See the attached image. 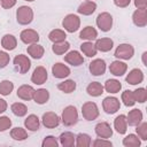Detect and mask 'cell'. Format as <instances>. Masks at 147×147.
<instances>
[{
  "label": "cell",
  "instance_id": "obj_1",
  "mask_svg": "<svg viewBox=\"0 0 147 147\" xmlns=\"http://www.w3.org/2000/svg\"><path fill=\"white\" fill-rule=\"evenodd\" d=\"M61 121L65 126H72L78 122V113L76 107L74 106H68L64 108V110L62 111V116H61Z\"/></svg>",
  "mask_w": 147,
  "mask_h": 147
},
{
  "label": "cell",
  "instance_id": "obj_2",
  "mask_svg": "<svg viewBox=\"0 0 147 147\" xmlns=\"http://www.w3.org/2000/svg\"><path fill=\"white\" fill-rule=\"evenodd\" d=\"M16 20H17L18 24H22V25L30 24L33 20V10L28 6L18 7V9L16 11Z\"/></svg>",
  "mask_w": 147,
  "mask_h": 147
},
{
  "label": "cell",
  "instance_id": "obj_3",
  "mask_svg": "<svg viewBox=\"0 0 147 147\" xmlns=\"http://www.w3.org/2000/svg\"><path fill=\"white\" fill-rule=\"evenodd\" d=\"M62 25H63V28H64L68 32L72 33V32H76V31L79 29V26H80V20H79V17H78L77 15H75V14H69V15H67V16L63 18Z\"/></svg>",
  "mask_w": 147,
  "mask_h": 147
},
{
  "label": "cell",
  "instance_id": "obj_4",
  "mask_svg": "<svg viewBox=\"0 0 147 147\" xmlns=\"http://www.w3.org/2000/svg\"><path fill=\"white\" fill-rule=\"evenodd\" d=\"M82 114L86 121H94L99 116V108L94 102H85L82 107Z\"/></svg>",
  "mask_w": 147,
  "mask_h": 147
},
{
  "label": "cell",
  "instance_id": "obj_5",
  "mask_svg": "<svg viewBox=\"0 0 147 147\" xmlns=\"http://www.w3.org/2000/svg\"><path fill=\"white\" fill-rule=\"evenodd\" d=\"M96 25L103 32L109 31L113 26V16L107 11L99 14L96 17Z\"/></svg>",
  "mask_w": 147,
  "mask_h": 147
},
{
  "label": "cell",
  "instance_id": "obj_6",
  "mask_svg": "<svg viewBox=\"0 0 147 147\" xmlns=\"http://www.w3.org/2000/svg\"><path fill=\"white\" fill-rule=\"evenodd\" d=\"M134 54V48L130 44H121L115 49V56L121 60H130Z\"/></svg>",
  "mask_w": 147,
  "mask_h": 147
},
{
  "label": "cell",
  "instance_id": "obj_7",
  "mask_svg": "<svg viewBox=\"0 0 147 147\" xmlns=\"http://www.w3.org/2000/svg\"><path fill=\"white\" fill-rule=\"evenodd\" d=\"M14 65L16 68V70L20 72V74H26L31 67V62L29 60L28 56L23 55V54H20V55H16L15 59H14Z\"/></svg>",
  "mask_w": 147,
  "mask_h": 147
},
{
  "label": "cell",
  "instance_id": "obj_8",
  "mask_svg": "<svg viewBox=\"0 0 147 147\" xmlns=\"http://www.w3.org/2000/svg\"><path fill=\"white\" fill-rule=\"evenodd\" d=\"M102 107H103V110L107 114H115L119 109L121 103H119L117 98H115V96H107L102 101Z\"/></svg>",
  "mask_w": 147,
  "mask_h": 147
},
{
  "label": "cell",
  "instance_id": "obj_9",
  "mask_svg": "<svg viewBox=\"0 0 147 147\" xmlns=\"http://www.w3.org/2000/svg\"><path fill=\"white\" fill-rule=\"evenodd\" d=\"M41 122L44 124L45 127L47 129H54L56 127L60 122H61V118L53 111H47L42 115V118H41Z\"/></svg>",
  "mask_w": 147,
  "mask_h": 147
},
{
  "label": "cell",
  "instance_id": "obj_10",
  "mask_svg": "<svg viewBox=\"0 0 147 147\" xmlns=\"http://www.w3.org/2000/svg\"><path fill=\"white\" fill-rule=\"evenodd\" d=\"M20 38H21V40L24 42V44H36V42H38V40H39V34H38V32L37 31H34V30H32V29H25V30H23L22 32H21V34H20Z\"/></svg>",
  "mask_w": 147,
  "mask_h": 147
},
{
  "label": "cell",
  "instance_id": "obj_11",
  "mask_svg": "<svg viewBox=\"0 0 147 147\" xmlns=\"http://www.w3.org/2000/svg\"><path fill=\"white\" fill-rule=\"evenodd\" d=\"M47 80V71L44 67L39 65L33 70V74L31 76V82L37 84V85H41Z\"/></svg>",
  "mask_w": 147,
  "mask_h": 147
},
{
  "label": "cell",
  "instance_id": "obj_12",
  "mask_svg": "<svg viewBox=\"0 0 147 147\" xmlns=\"http://www.w3.org/2000/svg\"><path fill=\"white\" fill-rule=\"evenodd\" d=\"M95 133L99 138L108 139L113 136V130L107 122H100L95 125Z\"/></svg>",
  "mask_w": 147,
  "mask_h": 147
},
{
  "label": "cell",
  "instance_id": "obj_13",
  "mask_svg": "<svg viewBox=\"0 0 147 147\" xmlns=\"http://www.w3.org/2000/svg\"><path fill=\"white\" fill-rule=\"evenodd\" d=\"M132 21L137 26H146L147 24V9L146 8H140L137 9L133 15H132Z\"/></svg>",
  "mask_w": 147,
  "mask_h": 147
},
{
  "label": "cell",
  "instance_id": "obj_14",
  "mask_svg": "<svg viewBox=\"0 0 147 147\" xmlns=\"http://www.w3.org/2000/svg\"><path fill=\"white\" fill-rule=\"evenodd\" d=\"M90 71L93 76H101L106 71V62L102 59H95L90 63Z\"/></svg>",
  "mask_w": 147,
  "mask_h": 147
},
{
  "label": "cell",
  "instance_id": "obj_15",
  "mask_svg": "<svg viewBox=\"0 0 147 147\" xmlns=\"http://www.w3.org/2000/svg\"><path fill=\"white\" fill-rule=\"evenodd\" d=\"M52 74L55 78H65L70 75V69L63 63H55L52 67Z\"/></svg>",
  "mask_w": 147,
  "mask_h": 147
},
{
  "label": "cell",
  "instance_id": "obj_16",
  "mask_svg": "<svg viewBox=\"0 0 147 147\" xmlns=\"http://www.w3.org/2000/svg\"><path fill=\"white\" fill-rule=\"evenodd\" d=\"M126 122L130 126H137L142 122V113L139 109H132L126 116Z\"/></svg>",
  "mask_w": 147,
  "mask_h": 147
},
{
  "label": "cell",
  "instance_id": "obj_17",
  "mask_svg": "<svg viewBox=\"0 0 147 147\" xmlns=\"http://www.w3.org/2000/svg\"><path fill=\"white\" fill-rule=\"evenodd\" d=\"M127 70V65L126 63L122 62V61H114L111 62V64L109 65V71L114 75V76H123Z\"/></svg>",
  "mask_w": 147,
  "mask_h": 147
},
{
  "label": "cell",
  "instance_id": "obj_18",
  "mask_svg": "<svg viewBox=\"0 0 147 147\" xmlns=\"http://www.w3.org/2000/svg\"><path fill=\"white\" fill-rule=\"evenodd\" d=\"M125 80H126L129 84H131V85L140 84V83L144 80V74H142V71H141L140 69H132V70L127 74Z\"/></svg>",
  "mask_w": 147,
  "mask_h": 147
},
{
  "label": "cell",
  "instance_id": "obj_19",
  "mask_svg": "<svg viewBox=\"0 0 147 147\" xmlns=\"http://www.w3.org/2000/svg\"><path fill=\"white\" fill-rule=\"evenodd\" d=\"M64 61L68 62V63L71 64V65L78 67V65L83 64L84 57L79 54V52H77V51H71V52H69V53L64 56Z\"/></svg>",
  "mask_w": 147,
  "mask_h": 147
},
{
  "label": "cell",
  "instance_id": "obj_20",
  "mask_svg": "<svg viewBox=\"0 0 147 147\" xmlns=\"http://www.w3.org/2000/svg\"><path fill=\"white\" fill-rule=\"evenodd\" d=\"M34 88L30 85H22L17 90V96L22 100H32L34 95Z\"/></svg>",
  "mask_w": 147,
  "mask_h": 147
},
{
  "label": "cell",
  "instance_id": "obj_21",
  "mask_svg": "<svg viewBox=\"0 0 147 147\" xmlns=\"http://www.w3.org/2000/svg\"><path fill=\"white\" fill-rule=\"evenodd\" d=\"M96 51H100V52H109L113 46H114V42L110 38H101V39H98L94 44Z\"/></svg>",
  "mask_w": 147,
  "mask_h": 147
},
{
  "label": "cell",
  "instance_id": "obj_22",
  "mask_svg": "<svg viewBox=\"0 0 147 147\" xmlns=\"http://www.w3.org/2000/svg\"><path fill=\"white\" fill-rule=\"evenodd\" d=\"M96 9V3L93 1H85L82 5H79V7L77 8V11L82 15H91L95 11Z\"/></svg>",
  "mask_w": 147,
  "mask_h": 147
},
{
  "label": "cell",
  "instance_id": "obj_23",
  "mask_svg": "<svg viewBox=\"0 0 147 147\" xmlns=\"http://www.w3.org/2000/svg\"><path fill=\"white\" fill-rule=\"evenodd\" d=\"M114 127L119 134H124L126 132L127 127V122H126V116L125 115H119L115 118L114 121Z\"/></svg>",
  "mask_w": 147,
  "mask_h": 147
},
{
  "label": "cell",
  "instance_id": "obj_24",
  "mask_svg": "<svg viewBox=\"0 0 147 147\" xmlns=\"http://www.w3.org/2000/svg\"><path fill=\"white\" fill-rule=\"evenodd\" d=\"M49 99V92L46 88H39L37 91H34V95H33V100L34 102H37L38 105H44L48 101Z\"/></svg>",
  "mask_w": 147,
  "mask_h": 147
},
{
  "label": "cell",
  "instance_id": "obj_25",
  "mask_svg": "<svg viewBox=\"0 0 147 147\" xmlns=\"http://www.w3.org/2000/svg\"><path fill=\"white\" fill-rule=\"evenodd\" d=\"M1 45L5 49L13 51V49H15V47L17 45V40L13 34H5L1 39Z\"/></svg>",
  "mask_w": 147,
  "mask_h": 147
},
{
  "label": "cell",
  "instance_id": "obj_26",
  "mask_svg": "<svg viewBox=\"0 0 147 147\" xmlns=\"http://www.w3.org/2000/svg\"><path fill=\"white\" fill-rule=\"evenodd\" d=\"M28 53L33 59H41L44 53H45V49H44V47L41 45L31 44L30 46H28Z\"/></svg>",
  "mask_w": 147,
  "mask_h": 147
},
{
  "label": "cell",
  "instance_id": "obj_27",
  "mask_svg": "<svg viewBox=\"0 0 147 147\" xmlns=\"http://www.w3.org/2000/svg\"><path fill=\"white\" fill-rule=\"evenodd\" d=\"M96 37H98V31L93 26H86L79 33V38L85 40H94L96 39Z\"/></svg>",
  "mask_w": 147,
  "mask_h": 147
},
{
  "label": "cell",
  "instance_id": "obj_28",
  "mask_svg": "<svg viewBox=\"0 0 147 147\" xmlns=\"http://www.w3.org/2000/svg\"><path fill=\"white\" fill-rule=\"evenodd\" d=\"M67 38V34L63 30H60V29H55V30H52L49 33H48V39L56 44V42H61V41H64Z\"/></svg>",
  "mask_w": 147,
  "mask_h": 147
},
{
  "label": "cell",
  "instance_id": "obj_29",
  "mask_svg": "<svg viewBox=\"0 0 147 147\" xmlns=\"http://www.w3.org/2000/svg\"><path fill=\"white\" fill-rule=\"evenodd\" d=\"M86 92L92 96H99L103 93V86L98 82H92L87 85Z\"/></svg>",
  "mask_w": 147,
  "mask_h": 147
},
{
  "label": "cell",
  "instance_id": "obj_30",
  "mask_svg": "<svg viewBox=\"0 0 147 147\" xmlns=\"http://www.w3.org/2000/svg\"><path fill=\"white\" fill-rule=\"evenodd\" d=\"M121 88H122V84L117 79H108L103 86V90H106L109 93H118Z\"/></svg>",
  "mask_w": 147,
  "mask_h": 147
},
{
  "label": "cell",
  "instance_id": "obj_31",
  "mask_svg": "<svg viewBox=\"0 0 147 147\" xmlns=\"http://www.w3.org/2000/svg\"><path fill=\"white\" fill-rule=\"evenodd\" d=\"M24 125H25V127L28 129V130H30V131H37L38 129H39V125H40V123H39V118L36 116V115H29L26 118H25V121H24Z\"/></svg>",
  "mask_w": 147,
  "mask_h": 147
},
{
  "label": "cell",
  "instance_id": "obj_32",
  "mask_svg": "<svg viewBox=\"0 0 147 147\" xmlns=\"http://www.w3.org/2000/svg\"><path fill=\"white\" fill-rule=\"evenodd\" d=\"M76 137L71 132H63L60 136V144L64 147H72L75 145Z\"/></svg>",
  "mask_w": 147,
  "mask_h": 147
},
{
  "label": "cell",
  "instance_id": "obj_33",
  "mask_svg": "<svg viewBox=\"0 0 147 147\" xmlns=\"http://www.w3.org/2000/svg\"><path fill=\"white\" fill-rule=\"evenodd\" d=\"M80 49H82V52L86 55V56H88V57H93V56H95L96 55V48H95V46H94V44H92L91 41H86V42H83L82 45H80Z\"/></svg>",
  "mask_w": 147,
  "mask_h": 147
},
{
  "label": "cell",
  "instance_id": "obj_34",
  "mask_svg": "<svg viewBox=\"0 0 147 147\" xmlns=\"http://www.w3.org/2000/svg\"><path fill=\"white\" fill-rule=\"evenodd\" d=\"M140 144H141V141H140L139 137L133 133H130L129 136H126L123 139V145L125 147H139Z\"/></svg>",
  "mask_w": 147,
  "mask_h": 147
},
{
  "label": "cell",
  "instance_id": "obj_35",
  "mask_svg": "<svg viewBox=\"0 0 147 147\" xmlns=\"http://www.w3.org/2000/svg\"><path fill=\"white\" fill-rule=\"evenodd\" d=\"M57 88L64 93H71L76 90V82L72 80V79H68V80H64L62 83H60L57 85Z\"/></svg>",
  "mask_w": 147,
  "mask_h": 147
},
{
  "label": "cell",
  "instance_id": "obj_36",
  "mask_svg": "<svg viewBox=\"0 0 147 147\" xmlns=\"http://www.w3.org/2000/svg\"><path fill=\"white\" fill-rule=\"evenodd\" d=\"M75 144L77 147H88L91 146L92 141H91V137L86 133H79L77 137H76V140H75Z\"/></svg>",
  "mask_w": 147,
  "mask_h": 147
},
{
  "label": "cell",
  "instance_id": "obj_37",
  "mask_svg": "<svg viewBox=\"0 0 147 147\" xmlns=\"http://www.w3.org/2000/svg\"><path fill=\"white\" fill-rule=\"evenodd\" d=\"M10 109H11L13 114L16 115V116H18V117H22V116L26 115V113H28L26 106L24 103H22V102H15V103H13L11 107H10Z\"/></svg>",
  "mask_w": 147,
  "mask_h": 147
},
{
  "label": "cell",
  "instance_id": "obj_38",
  "mask_svg": "<svg viewBox=\"0 0 147 147\" xmlns=\"http://www.w3.org/2000/svg\"><path fill=\"white\" fill-rule=\"evenodd\" d=\"M69 48H70V44L64 40V41L54 44L53 47H52V51H53L56 55H62V54H64Z\"/></svg>",
  "mask_w": 147,
  "mask_h": 147
},
{
  "label": "cell",
  "instance_id": "obj_39",
  "mask_svg": "<svg viewBox=\"0 0 147 147\" xmlns=\"http://www.w3.org/2000/svg\"><path fill=\"white\" fill-rule=\"evenodd\" d=\"M10 137L14 140L22 141V140H25L28 138V132L24 129H22V127H14L10 131Z\"/></svg>",
  "mask_w": 147,
  "mask_h": 147
},
{
  "label": "cell",
  "instance_id": "obj_40",
  "mask_svg": "<svg viewBox=\"0 0 147 147\" xmlns=\"http://www.w3.org/2000/svg\"><path fill=\"white\" fill-rule=\"evenodd\" d=\"M122 101L123 103L126 106V107H132L134 103H136V100H134V95H133V91H130V90H126L122 93Z\"/></svg>",
  "mask_w": 147,
  "mask_h": 147
},
{
  "label": "cell",
  "instance_id": "obj_41",
  "mask_svg": "<svg viewBox=\"0 0 147 147\" xmlns=\"http://www.w3.org/2000/svg\"><path fill=\"white\" fill-rule=\"evenodd\" d=\"M14 90V84L10 80H2L0 83V94L9 95Z\"/></svg>",
  "mask_w": 147,
  "mask_h": 147
},
{
  "label": "cell",
  "instance_id": "obj_42",
  "mask_svg": "<svg viewBox=\"0 0 147 147\" xmlns=\"http://www.w3.org/2000/svg\"><path fill=\"white\" fill-rule=\"evenodd\" d=\"M133 95H134V100L136 102H140V103H144L147 99V92L144 87H140V88H137L136 91H133Z\"/></svg>",
  "mask_w": 147,
  "mask_h": 147
},
{
  "label": "cell",
  "instance_id": "obj_43",
  "mask_svg": "<svg viewBox=\"0 0 147 147\" xmlns=\"http://www.w3.org/2000/svg\"><path fill=\"white\" fill-rule=\"evenodd\" d=\"M136 132L138 134V137L141 140H147V123L146 122H141L140 124L137 125Z\"/></svg>",
  "mask_w": 147,
  "mask_h": 147
},
{
  "label": "cell",
  "instance_id": "obj_44",
  "mask_svg": "<svg viewBox=\"0 0 147 147\" xmlns=\"http://www.w3.org/2000/svg\"><path fill=\"white\" fill-rule=\"evenodd\" d=\"M41 146H42V147H57V146H59V142H57V140H56L55 137H53V136H47V137H45V139L42 140Z\"/></svg>",
  "mask_w": 147,
  "mask_h": 147
},
{
  "label": "cell",
  "instance_id": "obj_45",
  "mask_svg": "<svg viewBox=\"0 0 147 147\" xmlns=\"http://www.w3.org/2000/svg\"><path fill=\"white\" fill-rule=\"evenodd\" d=\"M11 126V121L7 116H0V132L8 130Z\"/></svg>",
  "mask_w": 147,
  "mask_h": 147
},
{
  "label": "cell",
  "instance_id": "obj_46",
  "mask_svg": "<svg viewBox=\"0 0 147 147\" xmlns=\"http://www.w3.org/2000/svg\"><path fill=\"white\" fill-rule=\"evenodd\" d=\"M9 60H10L9 55L6 52L0 51V68H5L9 63Z\"/></svg>",
  "mask_w": 147,
  "mask_h": 147
},
{
  "label": "cell",
  "instance_id": "obj_47",
  "mask_svg": "<svg viewBox=\"0 0 147 147\" xmlns=\"http://www.w3.org/2000/svg\"><path fill=\"white\" fill-rule=\"evenodd\" d=\"M111 145H113V144H111L109 140L103 139V138H99V139H96V140L93 141V146H94V147H100V146H107V147H109V146H111Z\"/></svg>",
  "mask_w": 147,
  "mask_h": 147
},
{
  "label": "cell",
  "instance_id": "obj_48",
  "mask_svg": "<svg viewBox=\"0 0 147 147\" xmlns=\"http://www.w3.org/2000/svg\"><path fill=\"white\" fill-rule=\"evenodd\" d=\"M17 0H1V7L5 9H9L16 5Z\"/></svg>",
  "mask_w": 147,
  "mask_h": 147
},
{
  "label": "cell",
  "instance_id": "obj_49",
  "mask_svg": "<svg viewBox=\"0 0 147 147\" xmlns=\"http://www.w3.org/2000/svg\"><path fill=\"white\" fill-rule=\"evenodd\" d=\"M131 0H114V3L117 6V7H121V8H125L130 5Z\"/></svg>",
  "mask_w": 147,
  "mask_h": 147
},
{
  "label": "cell",
  "instance_id": "obj_50",
  "mask_svg": "<svg viewBox=\"0 0 147 147\" xmlns=\"http://www.w3.org/2000/svg\"><path fill=\"white\" fill-rule=\"evenodd\" d=\"M134 6L140 9V8H147V0H134Z\"/></svg>",
  "mask_w": 147,
  "mask_h": 147
},
{
  "label": "cell",
  "instance_id": "obj_51",
  "mask_svg": "<svg viewBox=\"0 0 147 147\" xmlns=\"http://www.w3.org/2000/svg\"><path fill=\"white\" fill-rule=\"evenodd\" d=\"M6 109H7V102H6V100L0 99V114H2L3 111H6Z\"/></svg>",
  "mask_w": 147,
  "mask_h": 147
},
{
  "label": "cell",
  "instance_id": "obj_52",
  "mask_svg": "<svg viewBox=\"0 0 147 147\" xmlns=\"http://www.w3.org/2000/svg\"><path fill=\"white\" fill-rule=\"evenodd\" d=\"M146 56H147V52H145V53L142 54V63H144V65H147V62H146Z\"/></svg>",
  "mask_w": 147,
  "mask_h": 147
},
{
  "label": "cell",
  "instance_id": "obj_53",
  "mask_svg": "<svg viewBox=\"0 0 147 147\" xmlns=\"http://www.w3.org/2000/svg\"><path fill=\"white\" fill-rule=\"evenodd\" d=\"M25 1H34V0H25Z\"/></svg>",
  "mask_w": 147,
  "mask_h": 147
},
{
  "label": "cell",
  "instance_id": "obj_54",
  "mask_svg": "<svg viewBox=\"0 0 147 147\" xmlns=\"http://www.w3.org/2000/svg\"><path fill=\"white\" fill-rule=\"evenodd\" d=\"M85 1H92V0H85Z\"/></svg>",
  "mask_w": 147,
  "mask_h": 147
}]
</instances>
